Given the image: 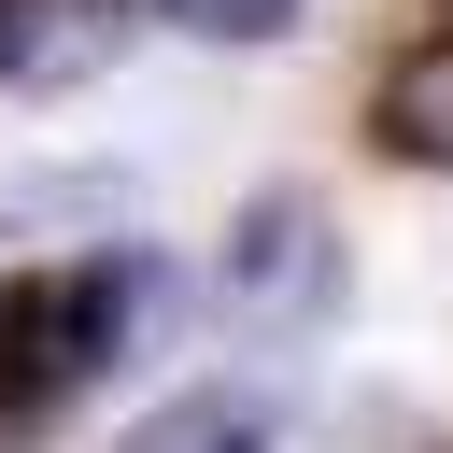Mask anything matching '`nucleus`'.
<instances>
[{
	"instance_id": "2",
	"label": "nucleus",
	"mask_w": 453,
	"mask_h": 453,
	"mask_svg": "<svg viewBox=\"0 0 453 453\" xmlns=\"http://www.w3.org/2000/svg\"><path fill=\"white\" fill-rule=\"evenodd\" d=\"M212 311L255 326V340H297V326L340 311V226H326L311 184L241 198V226H226V255H212Z\"/></svg>"
},
{
	"instance_id": "3",
	"label": "nucleus",
	"mask_w": 453,
	"mask_h": 453,
	"mask_svg": "<svg viewBox=\"0 0 453 453\" xmlns=\"http://www.w3.org/2000/svg\"><path fill=\"white\" fill-rule=\"evenodd\" d=\"M368 142H382L396 170H453V28H425L411 57H382V85H368Z\"/></svg>"
},
{
	"instance_id": "4",
	"label": "nucleus",
	"mask_w": 453,
	"mask_h": 453,
	"mask_svg": "<svg viewBox=\"0 0 453 453\" xmlns=\"http://www.w3.org/2000/svg\"><path fill=\"white\" fill-rule=\"evenodd\" d=\"M113 453H269V396L184 382V396H156L142 425H113Z\"/></svg>"
},
{
	"instance_id": "5",
	"label": "nucleus",
	"mask_w": 453,
	"mask_h": 453,
	"mask_svg": "<svg viewBox=\"0 0 453 453\" xmlns=\"http://www.w3.org/2000/svg\"><path fill=\"white\" fill-rule=\"evenodd\" d=\"M170 28H184V42H283L297 0H170Z\"/></svg>"
},
{
	"instance_id": "1",
	"label": "nucleus",
	"mask_w": 453,
	"mask_h": 453,
	"mask_svg": "<svg viewBox=\"0 0 453 453\" xmlns=\"http://www.w3.org/2000/svg\"><path fill=\"white\" fill-rule=\"evenodd\" d=\"M127 311H142V255L14 269V283H0V425L57 411L85 368H113V354H127Z\"/></svg>"
}]
</instances>
